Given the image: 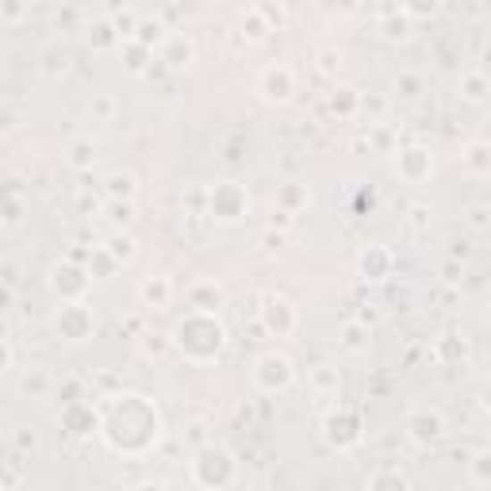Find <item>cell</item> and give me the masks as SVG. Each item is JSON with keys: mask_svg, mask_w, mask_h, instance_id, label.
Returning <instances> with one entry per match:
<instances>
[{"mask_svg": "<svg viewBox=\"0 0 491 491\" xmlns=\"http://www.w3.org/2000/svg\"><path fill=\"white\" fill-rule=\"evenodd\" d=\"M342 334H345V350H361V345H365V327H361V322H350Z\"/></svg>", "mask_w": 491, "mask_h": 491, "instance_id": "4316f807", "label": "cell"}, {"mask_svg": "<svg viewBox=\"0 0 491 491\" xmlns=\"http://www.w3.org/2000/svg\"><path fill=\"white\" fill-rule=\"evenodd\" d=\"M192 38H185V35H170V43H165V50H162V62H170L173 70H185L188 62H192Z\"/></svg>", "mask_w": 491, "mask_h": 491, "instance_id": "e0dca14e", "label": "cell"}, {"mask_svg": "<svg viewBox=\"0 0 491 491\" xmlns=\"http://www.w3.org/2000/svg\"><path fill=\"white\" fill-rule=\"evenodd\" d=\"M262 322L280 338V334L295 330V307H292L288 300H269V307L262 312Z\"/></svg>", "mask_w": 491, "mask_h": 491, "instance_id": "9a60e30c", "label": "cell"}, {"mask_svg": "<svg viewBox=\"0 0 491 491\" xmlns=\"http://www.w3.org/2000/svg\"><path fill=\"white\" fill-rule=\"evenodd\" d=\"M62 426H66L70 434L85 437V434H96L100 426H104V415H96L93 404H81V399H70V407L62 411Z\"/></svg>", "mask_w": 491, "mask_h": 491, "instance_id": "30bf717a", "label": "cell"}, {"mask_svg": "<svg viewBox=\"0 0 491 491\" xmlns=\"http://www.w3.org/2000/svg\"><path fill=\"white\" fill-rule=\"evenodd\" d=\"M327 442L338 449H354L361 445V422L350 415V411H338V415L327 419Z\"/></svg>", "mask_w": 491, "mask_h": 491, "instance_id": "8fae6325", "label": "cell"}, {"mask_svg": "<svg viewBox=\"0 0 491 491\" xmlns=\"http://www.w3.org/2000/svg\"><path fill=\"white\" fill-rule=\"evenodd\" d=\"M54 330L66 342L81 345L96 334V319H93V312H88V304H62L54 312Z\"/></svg>", "mask_w": 491, "mask_h": 491, "instance_id": "8992f818", "label": "cell"}, {"mask_svg": "<svg viewBox=\"0 0 491 491\" xmlns=\"http://www.w3.org/2000/svg\"><path fill=\"white\" fill-rule=\"evenodd\" d=\"M469 476L480 487H491V454H476L472 461H469Z\"/></svg>", "mask_w": 491, "mask_h": 491, "instance_id": "cb8c5ba5", "label": "cell"}, {"mask_svg": "<svg viewBox=\"0 0 491 491\" xmlns=\"http://www.w3.org/2000/svg\"><path fill=\"white\" fill-rule=\"evenodd\" d=\"M12 365H16V345H12V338H4V372H12Z\"/></svg>", "mask_w": 491, "mask_h": 491, "instance_id": "f1b7e54d", "label": "cell"}, {"mask_svg": "<svg viewBox=\"0 0 491 491\" xmlns=\"http://www.w3.org/2000/svg\"><path fill=\"white\" fill-rule=\"evenodd\" d=\"M104 192H108V200H131L135 196V173H108Z\"/></svg>", "mask_w": 491, "mask_h": 491, "instance_id": "ffe728a7", "label": "cell"}, {"mask_svg": "<svg viewBox=\"0 0 491 491\" xmlns=\"http://www.w3.org/2000/svg\"><path fill=\"white\" fill-rule=\"evenodd\" d=\"M407 437L415 445H437L445 437V419H442V411H434V407H419V411H411L407 415Z\"/></svg>", "mask_w": 491, "mask_h": 491, "instance_id": "52a82bcc", "label": "cell"}, {"mask_svg": "<svg viewBox=\"0 0 491 491\" xmlns=\"http://www.w3.org/2000/svg\"><path fill=\"white\" fill-rule=\"evenodd\" d=\"M399 173H404L407 180H426L434 173V158H430V150H422V146H411L399 154Z\"/></svg>", "mask_w": 491, "mask_h": 491, "instance_id": "4fadbf2b", "label": "cell"}, {"mask_svg": "<svg viewBox=\"0 0 491 491\" xmlns=\"http://www.w3.org/2000/svg\"><path fill=\"white\" fill-rule=\"evenodd\" d=\"M280 200H284V204H307V196H304L300 188H284V192H280Z\"/></svg>", "mask_w": 491, "mask_h": 491, "instance_id": "83f0119b", "label": "cell"}, {"mask_svg": "<svg viewBox=\"0 0 491 491\" xmlns=\"http://www.w3.org/2000/svg\"><path fill=\"white\" fill-rule=\"evenodd\" d=\"M108 219H112V227H131V219H135L131 200H108Z\"/></svg>", "mask_w": 491, "mask_h": 491, "instance_id": "d4e9b609", "label": "cell"}, {"mask_svg": "<svg viewBox=\"0 0 491 491\" xmlns=\"http://www.w3.org/2000/svg\"><path fill=\"white\" fill-rule=\"evenodd\" d=\"M4 223H20V204H16V200H8V215H4Z\"/></svg>", "mask_w": 491, "mask_h": 491, "instance_id": "f546056e", "label": "cell"}, {"mask_svg": "<svg viewBox=\"0 0 491 491\" xmlns=\"http://www.w3.org/2000/svg\"><path fill=\"white\" fill-rule=\"evenodd\" d=\"M464 165H469L472 173H491V146L487 142H472L469 154H464Z\"/></svg>", "mask_w": 491, "mask_h": 491, "instance_id": "44dd1931", "label": "cell"}, {"mask_svg": "<svg viewBox=\"0 0 491 491\" xmlns=\"http://www.w3.org/2000/svg\"><path fill=\"white\" fill-rule=\"evenodd\" d=\"M135 491H165V484H138Z\"/></svg>", "mask_w": 491, "mask_h": 491, "instance_id": "4dcf8cb0", "label": "cell"}, {"mask_svg": "<svg viewBox=\"0 0 491 491\" xmlns=\"http://www.w3.org/2000/svg\"><path fill=\"white\" fill-rule=\"evenodd\" d=\"M100 434H104V442L115 449V454L138 457V454H146V449L158 445L162 415H158V407L142 395H115V404H108V411H104Z\"/></svg>", "mask_w": 491, "mask_h": 491, "instance_id": "6da1fadb", "label": "cell"}, {"mask_svg": "<svg viewBox=\"0 0 491 491\" xmlns=\"http://www.w3.org/2000/svg\"><path fill=\"white\" fill-rule=\"evenodd\" d=\"M88 284H93V273L81 269L77 262H58L50 269V288H54V295L62 304H85Z\"/></svg>", "mask_w": 491, "mask_h": 491, "instance_id": "277c9868", "label": "cell"}, {"mask_svg": "<svg viewBox=\"0 0 491 491\" xmlns=\"http://www.w3.org/2000/svg\"><path fill=\"white\" fill-rule=\"evenodd\" d=\"M257 93H262V100H269V104H288L292 93H295V73H292V66H284V62L269 66L262 77H257Z\"/></svg>", "mask_w": 491, "mask_h": 491, "instance_id": "ba28073f", "label": "cell"}, {"mask_svg": "<svg viewBox=\"0 0 491 491\" xmlns=\"http://www.w3.org/2000/svg\"><path fill=\"white\" fill-rule=\"evenodd\" d=\"M361 273H365V280H384L392 273V254H387L384 246H369V250L361 254Z\"/></svg>", "mask_w": 491, "mask_h": 491, "instance_id": "2e32d148", "label": "cell"}, {"mask_svg": "<svg viewBox=\"0 0 491 491\" xmlns=\"http://www.w3.org/2000/svg\"><path fill=\"white\" fill-rule=\"evenodd\" d=\"M223 300H227V292L219 288L215 280H196L188 288V312H208V315H215L219 307H223Z\"/></svg>", "mask_w": 491, "mask_h": 491, "instance_id": "7c38bea8", "label": "cell"}, {"mask_svg": "<svg viewBox=\"0 0 491 491\" xmlns=\"http://www.w3.org/2000/svg\"><path fill=\"white\" fill-rule=\"evenodd\" d=\"M104 250H108V254H112L120 265H127V262H131V257H135V238H131V235H123V230H120V235H112V242L104 246Z\"/></svg>", "mask_w": 491, "mask_h": 491, "instance_id": "7402d4cb", "label": "cell"}, {"mask_svg": "<svg viewBox=\"0 0 491 491\" xmlns=\"http://www.w3.org/2000/svg\"><path fill=\"white\" fill-rule=\"evenodd\" d=\"M292 380H295V369H292V361L284 357V354H262V357H257L254 384L262 387V392H269V395L288 392Z\"/></svg>", "mask_w": 491, "mask_h": 491, "instance_id": "5b68a950", "label": "cell"}, {"mask_svg": "<svg viewBox=\"0 0 491 491\" xmlns=\"http://www.w3.org/2000/svg\"><path fill=\"white\" fill-rule=\"evenodd\" d=\"M238 464H235V454H227L223 445H204L196 461H192V480L208 491H223L230 480H235Z\"/></svg>", "mask_w": 491, "mask_h": 491, "instance_id": "3957f363", "label": "cell"}, {"mask_svg": "<svg viewBox=\"0 0 491 491\" xmlns=\"http://www.w3.org/2000/svg\"><path fill=\"white\" fill-rule=\"evenodd\" d=\"M223 342H227L223 322H219V315H208V312H188L185 319L177 322V330H173V345L185 357H192V361L219 357Z\"/></svg>", "mask_w": 491, "mask_h": 491, "instance_id": "7a4b0ae2", "label": "cell"}, {"mask_svg": "<svg viewBox=\"0 0 491 491\" xmlns=\"http://www.w3.org/2000/svg\"><path fill=\"white\" fill-rule=\"evenodd\" d=\"M138 300L146 304V307H154V312H162V307H170V300H173V284H170V277H146L138 284Z\"/></svg>", "mask_w": 491, "mask_h": 491, "instance_id": "5bb4252c", "label": "cell"}, {"mask_svg": "<svg viewBox=\"0 0 491 491\" xmlns=\"http://www.w3.org/2000/svg\"><path fill=\"white\" fill-rule=\"evenodd\" d=\"M461 93L469 96V100H484V93H487V77H484V73H469V77H464V85H461Z\"/></svg>", "mask_w": 491, "mask_h": 491, "instance_id": "484cf974", "label": "cell"}, {"mask_svg": "<svg viewBox=\"0 0 491 491\" xmlns=\"http://www.w3.org/2000/svg\"><path fill=\"white\" fill-rule=\"evenodd\" d=\"M250 208V196H246V188L235 185V180H227V185H215L212 192V215L223 219V223H235V219L246 215Z\"/></svg>", "mask_w": 491, "mask_h": 491, "instance_id": "9c48e42d", "label": "cell"}, {"mask_svg": "<svg viewBox=\"0 0 491 491\" xmlns=\"http://www.w3.org/2000/svg\"><path fill=\"white\" fill-rule=\"evenodd\" d=\"M369 491H411V480L399 469H380V472H372Z\"/></svg>", "mask_w": 491, "mask_h": 491, "instance_id": "ac0fdd59", "label": "cell"}, {"mask_svg": "<svg viewBox=\"0 0 491 491\" xmlns=\"http://www.w3.org/2000/svg\"><path fill=\"white\" fill-rule=\"evenodd\" d=\"M20 387H23V392H28V395H46V387H50V377H46V372L43 369H28V372H23V380H20Z\"/></svg>", "mask_w": 491, "mask_h": 491, "instance_id": "603a6c76", "label": "cell"}, {"mask_svg": "<svg viewBox=\"0 0 491 491\" xmlns=\"http://www.w3.org/2000/svg\"><path fill=\"white\" fill-rule=\"evenodd\" d=\"M73 170H93V162H96V146L88 138H73L70 142V158H66Z\"/></svg>", "mask_w": 491, "mask_h": 491, "instance_id": "d6986e66", "label": "cell"}, {"mask_svg": "<svg viewBox=\"0 0 491 491\" xmlns=\"http://www.w3.org/2000/svg\"><path fill=\"white\" fill-rule=\"evenodd\" d=\"M480 399H484V407L491 411V384H487V387H484V392H480Z\"/></svg>", "mask_w": 491, "mask_h": 491, "instance_id": "1f68e13d", "label": "cell"}]
</instances>
